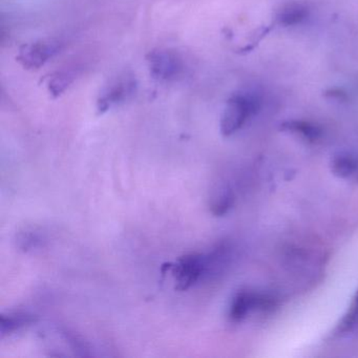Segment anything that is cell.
Masks as SVG:
<instances>
[{
  "mask_svg": "<svg viewBox=\"0 0 358 358\" xmlns=\"http://www.w3.org/2000/svg\"><path fill=\"white\" fill-rule=\"evenodd\" d=\"M261 108L259 97L255 94L240 92L234 94L224 106L220 120V131L224 137L238 133L251 117Z\"/></svg>",
  "mask_w": 358,
  "mask_h": 358,
  "instance_id": "cell-1",
  "label": "cell"
},
{
  "mask_svg": "<svg viewBox=\"0 0 358 358\" xmlns=\"http://www.w3.org/2000/svg\"><path fill=\"white\" fill-rule=\"evenodd\" d=\"M146 64L150 76L158 83H177L185 76V59L175 50H152L146 56Z\"/></svg>",
  "mask_w": 358,
  "mask_h": 358,
  "instance_id": "cell-2",
  "label": "cell"
},
{
  "mask_svg": "<svg viewBox=\"0 0 358 358\" xmlns=\"http://www.w3.org/2000/svg\"><path fill=\"white\" fill-rule=\"evenodd\" d=\"M138 81L135 75L131 72H122L112 77L102 87L97 97V110L104 114L108 110L129 101L137 93Z\"/></svg>",
  "mask_w": 358,
  "mask_h": 358,
  "instance_id": "cell-3",
  "label": "cell"
},
{
  "mask_svg": "<svg viewBox=\"0 0 358 358\" xmlns=\"http://www.w3.org/2000/svg\"><path fill=\"white\" fill-rule=\"evenodd\" d=\"M64 49L59 39L49 38L22 45L16 60L24 70L36 71L51 62Z\"/></svg>",
  "mask_w": 358,
  "mask_h": 358,
  "instance_id": "cell-4",
  "label": "cell"
},
{
  "mask_svg": "<svg viewBox=\"0 0 358 358\" xmlns=\"http://www.w3.org/2000/svg\"><path fill=\"white\" fill-rule=\"evenodd\" d=\"M275 299L270 295L238 291L230 303L229 320L234 322H242L251 312L269 311L275 307Z\"/></svg>",
  "mask_w": 358,
  "mask_h": 358,
  "instance_id": "cell-5",
  "label": "cell"
},
{
  "mask_svg": "<svg viewBox=\"0 0 358 358\" xmlns=\"http://www.w3.org/2000/svg\"><path fill=\"white\" fill-rule=\"evenodd\" d=\"M171 268L176 280V288L186 291L203 280L204 255L190 253L184 255Z\"/></svg>",
  "mask_w": 358,
  "mask_h": 358,
  "instance_id": "cell-6",
  "label": "cell"
},
{
  "mask_svg": "<svg viewBox=\"0 0 358 358\" xmlns=\"http://www.w3.org/2000/svg\"><path fill=\"white\" fill-rule=\"evenodd\" d=\"M236 202L234 190L228 184H221L213 190L210 198V210L215 217H223L229 213Z\"/></svg>",
  "mask_w": 358,
  "mask_h": 358,
  "instance_id": "cell-7",
  "label": "cell"
},
{
  "mask_svg": "<svg viewBox=\"0 0 358 358\" xmlns=\"http://www.w3.org/2000/svg\"><path fill=\"white\" fill-rule=\"evenodd\" d=\"M280 129L287 133L299 136L311 143H315L318 140L322 139V134H324L322 127H318L317 124L301 120L286 121L280 125Z\"/></svg>",
  "mask_w": 358,
  "mask_h": 358,
  "instance_id": "cell-8",
  "label": "cell"
},
{
  "mask_svg": "<svg viewBox=\"0 0 358 358\" xmlns=\"http://www.w3.org/2000/svg\"><path fill=\"white\" fill-rule=\"evenodd\" d=\"M309 16V9L305 3H291L284 6L276 15V22L282 27H293L305 22Z\"/></svg>",
  "mask_w": 358,
  "mask_h": 358,
  "instance_id": "cell-9",
  "label": "cell"
},
{
  "mask_svg": "<svg viewBox=\"0 0 358 358\" xmlns=\"http://www.w3.org/2000/svg\"><path fill=\"white\" fill-rule=\"evenodd\" d=\"M35 322H36V317L32 314L22 313V312L3 314L0 317V335L3 337L14 334Z\"/></svg>",
  "mask_w": 358,
  "mask_h": 358,
  "instance_id": "cell-10",
  "label": "cell"
},
{
  "mask_svg": "<svg viewBox=\"0 0 358 358\" xmlns=\"http://www.w3.org/2000/svg\"><path fill=\"white\" fill-rule=\"evenodd\" d=\"M331 173L339 179L352 177L358 169V159L353 155L343 152L331 160Z\"/></svg>",
  "mask_w": 358,
  "mask_h": 358,
  "instance_id": "cell-11",
  "label": "cell"
},
{
  "mask_svg": "<svg viewBox=\"0 0 358 358\" xmlns=\"http://www.w3.org/2000/svg\"><path fill=\"white\" fill-rule=\"evenodd\" d=\"M358 324V289L352 299L349 309L341 318V322L335 328V333L338 335L351 332Z\"/></svg>",
  "mask_w": 358,
  "mask_h": 358,
  "instance_id": "cell-12",
  "label": "cell"
},
{
  "mask_svg": "<svg viewBox=\"0 0 358 358\" xmlns=\"http://www.w3.org/2000/svg\"><path fill=\"white\" fill-rule=\"evenodd\" d=\"M75 74L72 72L57 73L49 83V91L52 95L59 96L72 85L74 81Z\"/></svg>",
  "mask_w": 358,
  "mask_h": 358,
  "instance_id": "cell-13",
  "label": "cell"
},
{
  "mask_svg": "<svg viewBox=\"0 0 358 358\" xmlns=\"http://www.w3.org/2000/svg\"><path fill=\"white\" fill-rule=\"evenodd\" d=\"M41 243V236L35 230H24V231L20 232L18 234L17 241H16L18 248L26 251V252L37 248Z\"/></svg>",
  "mask_w": 358,
  "mask_h": 358,
  "instance_id": "cell-14",
  "label": "cell"
}]
</instances>
